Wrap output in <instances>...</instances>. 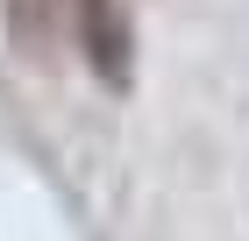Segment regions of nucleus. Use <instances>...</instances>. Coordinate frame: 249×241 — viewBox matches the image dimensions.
Listing matches in <instances>:
<instances>
[{"mask_svg": "<svg viewBox=\"0 0 249 241\" xmlns=\"http://www.w3.org/2000/svg\"><path fill=\"white\" fill-rule=\"evenodd\" d=\"M71 29L86 43V64L107 93H128L135 85V21L121 0H71Z\"/></svg>", "mask_w": 249, "mask_h": 241, "instance_id": "f257e3e1", "label": "nucleus"}, {"mask_svg": "<svg viewBox=\"0 0 249 241\" xmlns=\"http://www.w3.org/2000/svg\"><path fill=\"white\" fill-rule=\"evenodd\" d=\"M71 36V0H7V43L21 64H50Z\"/></svg>", "mask_w": 249, "mask_h": 241, "instance_id": "f03ea898", "label": "nucleus"}]
</instances>
